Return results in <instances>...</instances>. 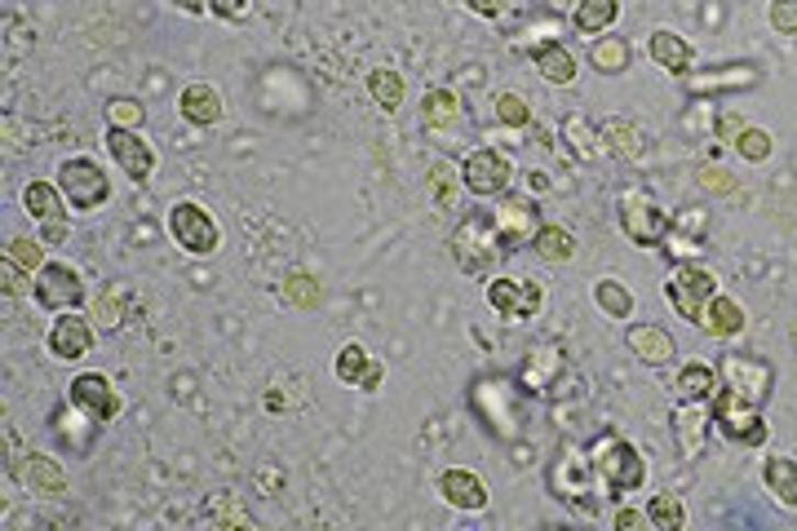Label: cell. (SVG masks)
<instances>
[{
	"label": "cell",
	"mask_w": 797,
	"mask_h": 531,
	"mask_svg": "<svg viewBox=\"0 0 797 531\" xmlns=\"http://www.w3.org/2000/svg\"><path fill=\"white\" fill-rule=\"evenodd\" d=\"M447 248H452V257H456V266L465 275H492L501 266V257L510 253V244L501 240V231L492 222V209L488 213H465L456 222Z\"/></svg>",
	"instance_id": "cell-1"
},
{
	"label": "cell",
	"mask_w": 797,
	"mask_h": 531,
	"mask_svg": "<svg viewBox=\"0 0 797 531\" xmlns=\"http://www.w3.org/2000/svg\"><path fill=\"white\" fill-rule=\"evenodd\" d=\"M589 456H594V474L602 478V487H607L611 496L638 491V487H643V478H647L643 452H638L629 439H620L616 430H607V434L589 447Z\"/></svg>",
	"instance_id": "cell-2"
},
{
	"label": "cell",
	"mask_w": 797,
	"mask_h": 531,
	"mask_svg": "<svg viewBox=\"0 0 797 531\" xmlns=\"http://www.w3.org/2000/svg\"><path fill=\"white\" fill-rule=\"evenodd\" d=\"M514 182V164L506 151L497 146H474L465 159H461V187L474 196V200H497L506 196Z\"/></svg>",
	"instance_id": "cell-3"
},
{
	"label": "cell",
	"mask_w": 797,
	"mask_h": 531,
	"mask_svg": "<svg viewBox=\"0 0 797 531\" xmlns=\"http://www.w3.org/2000/svg\"><path fill=\"white\" fill-rule=\"evenodd\" d=\"M488 306L506 319V323H523V319H536L541 314V306H545V292H541V284L536 279H528V275H497V279H488Z\"/></svg>",
	"instance_id": "cell-4"
},
{
	"label": "cell",
	"mask_w": 797,
	"mask_h": 531,
	"mask_svg": "<svg viewBox=\"0 0 797 531\" xmlns=\"http://www.w3.org/2000/svg\"><path fill=\"white\" fill-rule=\"evenodd\" d=\"M669 226H674L669 213L647 191H629L624 196V204H620V231H624V240H633L638 248H656V244H665Z\"/></svg>",
	"instance_id": "cell-5"
},
{
	"label": "cell",
	"mask_w": 797,
	"mask_h": 531,
	"mask_svg": "<svg viewBox=\"0 0 797 531\" xmlns=\"http://www.w3.org/2000/svg\"><path fill=\"white\" fill-rule=\"evenodd\" d=\"M718 377H722V390H727V395H735V399H744V403H753V408L766 403L771 381H775L771 364H766V359H753V354H722Z\"/></svg>",
	"instance_id": "cell-6"
},
{
	"label": "cell",
	"mask_w": 797,
	"mask_h": 531,
	"mask_svg": "<svg viewBox=\"0 0 797 531\" xmlns=\"http://www.w3.org/2000/svg\"><path fill=\"white\" fill-rule=\"evenodd\" d=\"M169 235L178 240V248H187L196 257H209L222 244V231H218L213 213L204 204H196V200H178L169 209Z\"/></svg>",
	"instance_id": "cell-7"
},
{
	"label": "cell",
	"mask_w": 797,
	"mask_h": 531,
	"mask_svg": "<svg viewBox=\"0 0 797 531\" xmlns=\"http://www.w3.org/2000/svg\"><path fill=\"white\" fill-rule=\"evenodd\" d=\"M713 292H718V275L705 270L700 262H678L674 275H669V284H665V297H669V306L683 319H700Z\"/></svg>",
	"instance_id": "cell-8"
},
{
	"label": "cell",
	"mask_w": 797,
	"mask_h": 531,
	"mask_svg": "<svg viewBox=\"0 0 797 531\" xmlns=\"http://www.w3.org/2000/svg\"><path fill=\"white\" fill-rule=\"evenodd\" d=\"M67 403L89 421V425H107L124 412V399L120 390L102 377V373H80L71 386H67Z\"/></svg>",
	"instance_id": "cell-9"
},
{
	"label": "cell",
	"mask_w": 797,
	"mask_h": 531,
	"mask_svg": "<svg viewBox=\"0 0 797 531\" xmlns=\"http://www.w3.org/2000/svg\"><path fill=\"white\" fill-rule=\"evenodd\" d=\"M58 187H63V196L71 200V209H80V213H89V209L107 204V196H111L107 173H102L89 155L63 159V168H58Z\"/></svg>",
	"instance_id": "cell-10"
},
{
	"label": "cell",
	"mask_w": 797,
	"mask_h": 531,
	"mask_svg": "<svg viewBox=\"0 0 797 531\" xmlns=\"http://www.w3.org/2000/svg\"><path fill=\"white\" fill-rule=\"evenodd\" d=\"M713 421H718V430H722L731 443H744V447L766 443V421H762V408H753V403H744V399L727 395L722 386L713 390Z\"/></svg>",
	"instance_id": "cell-11"
},
{
	"label": "cell",
	"mask_w": 797,
	"mask_h": 531,
	"mask_svg": "<svg viewBox=\"0 0 797 531\" xmlns=\"http://www.w3.org/2000/svg\"><path fill=\"white\" fill-rule=\"evenodd\" d=\"M589 483H594V456L576 443H567L558 452V461L550 465V491L558 500H572V505H585L589 496Z\"/></svg>",
	"instance_id": "cell-12"
},
{
	"label": "cell",
	"mask_w": 797,
	"mask_h": 531,
	"mask_svg": "<svg viewBox=\"0 0 797 531\" xmlns=\"http://www.w3.org/2000/svg\"><path fill=\"white\" fill-rule=\"evenodd\" d=\"M93 341H98V328L80 310H58V319L49 323V354L63 364H76L85 354H93Z\"/></svg>",
	"instance_id": "cell-13"
},
{
	"label": "cell",
	"mask_w": 797,
	"mask_h": 531,
	"mask_svg": "<svg viewBox=\"0 0 797 531\" xmlns=\"http://www.w3.org/2000/svg\"><path fill=\"white\" fill-rule=\"evenodd\" d=\"M45 310H76L85 301V279L76 266L67 262H45L36 270V292H32Z\"/></svg>",
	"instance_id": "cell-14"
},
{
	"label": "cell",
	"mask_w": 797,
	"mask_h": 531,
	"mask_svg": "<svg viewBox=\"0 0 797 531\" xmlns=\"http://www.w3.org/2000/svg\"><path fill=\"white\" fill-rule=\"evenodd\" d=\"M107 155L124 168V177H133V182H146V177L155 173V151H151V142H142L137 129L111 124L107 129Z\"/></svg>",
	"instance_id": "cell-15"
},
{
	"label": "cell",
	"mask_w": 797,
	"mask_h": 531,
	"mask_svg": "<svg viewBox=\"0 0 797 531\" xmlns=\"http://www.w3.org/2000/svg\"><path fill=\"white\" fill-rule=\"evenodd\" d=\"M709 425H713V412L705 408V399H683L674 408V439H678L683 461H700V452L709 443Z\"/></svg>",
	"instance_id": "cell-16"
},
{
	"label": "cell",
	"mask_w": 797,
	"mask_h": 531,
	"mask_svg": "<svg viewBox=\"0 0 797 531\" xmlns=\"http://www.w3.org/2000/svg\"><path fill=\"white\" fill-rule=\"evenodd\" d=\"M14 469H19L23 487L36 491V496H45V500L67 496V469H63L58 456H49V452H27L23 465H14Z\"/></svg>",
	"instance_id": "cell-17"
},
{
	"label": "cell",
	"mask_w": 797,
	"mask_h": 531,
	"mask_svg": "<svg viewBox=\"0 0 797 531\" xmlns=\"http://www.w3.org/2000/svg\"><path fill=\"white\" fill-rule=\"evenodd\" d=\"M624 345H629V354H638V359H643L647 368H665L674 354H678L669 328H661V323H629V328H624Z\"/></svg>",
	"instance_id": "cell-18"
},
{
	"label": "cell",
	"mask_w": 797,
	"mask_h": 531,
	"mask_svg": "<svg viewBox=\"0 0 797 531\" xmlns=\"http://www.w3.org/2000/svg\"><path fill=\"white\" fill-rule=\"evenodd\" d=\"M333 373H337V381H346V386H355V390H377L381 377H386L381 359H373V354H368L359 341H351V345L337 350Z\"/></svg>",
	"instance_id": "cell-19"
},
{
	"label": "cell",
	"mask_w": 797,
	"mask_h": 531,
	"mask_svg": "<svg viewBox=\"0 0 797 531\" xmlns=\"http://www.w3.org/2000/svg\"><path fill=\"white\" fill-rule=\"evenodd\" d=\"M558 373H563V350L550 345V341H536V345L528 350L523 368H519V386L532 390V395H545V390L554 386Z\"/></svg>",
	"instance_id": "cell-20"
},
{
	"label": "cell",
	"mask_w": 797,
	"mask_h": 531,
	"mask_svg": "<svg viewBox=\"0 0 797 531\" xmlns=\"http://www.w3.org/2000/svg\"><path fill=\"white\" fill-rule=\"evenodd\" d=\"M492 222H497V231H501V240H506L510 248L532 244V235L541 231V218H536V209H532L528 200H501V204L492 209Z\"/></svg>",
	"instance_id": "cell-21"
},
{
	"label": "cell",
	"mask_w": 797,
	"mask_h": 531,
	"mask_svg": "<svg viewBox=\"0 0 797 531\" xmlns=\"http://www.w3.org/2000/svg\"><path fill=\"white\" fill-rule=\"evenodd\" d=\"M683 80L691 93H722V89H753L762 80V71L753 63H735V67H713V71H687Z\"/></svg>",
	"instance_id": "cell-22"
},
{
	"label": "cell",
	"mask_w": 797,
	"mask_h": 531,
	"mask_svg": "<svg viewBox=\"0 0 797 531\" xmlns=\"http://www.w3.org/2000/svg\"><path fill=\"white\" fill-rule=\"evenodd\" d=\"M700 323V332L705 336H713V341H727V336H740L744 332V306L735 301V297H727V292H713L709 297V306H705V314L696 319Z\"/></svg>",
	"instance_id": "cell-23"
},
{
	"label": "cell",
	"mask_w": 797,
	"mask_h": 531,
	"mask_svg": "<svg viewBox=\"0 0 797 531\" xmlns=\"http://www.w3.org/2000/svg\"><path fill=\"white\" fill-rule=\"evenodd\" d=\"M439 496L452 509H484L488 505V483L474 469H443L439 474Z\"/></svg>",
	"instance_id": "cell-24"
},
{
	"label": "cell",
	"mask_w": 797,
	"mask_h": 531,
	"mask_svg": "<svg viewBox=\"0 0 797 531\" xmlns=\"http://www.w3.org/2000/svg\"><path fill=\"white\" fill-rule=\"evenodd\" d=\"M222 93L209 85V80H196V85H187L182 89V98H178V111H182V120L187 124H196V129H204V124H218L222 120Z\"/></svg>",
	"instance_id": "cell-25"
},
{
	"label": "cell",
	"mask_w": 797,
	"mask_h": 531,
	"mask_svg": "<svg viewBox=\"0 0 797 531\" xmlns=\"http://www.w3.org/2000/svg\"><path fill=\"white\" fill-rule=\"evenodd\" d=\"M647 54H652V63H656L661 71H669V76H687V71H691V45H687L678 32H669V27H656V32L647 36Z\"/></svg>",
	"instance_id": "cell-26"
},
{
	"label": "cell",
	"mask_w": 797,
	"mask_h": 531,
	"mask_svg": "<svg viewBox=\"0 0 797 531\" xmlns=\"http://www.w3.org/2000/svg\"><path fill=\"white\" fill-rule=\"evenodd\" d=\"M532 63H536V71L550 80V85H572L576 80V58H572V49L567 45H558V41H541V45H532Z\"/></svg>",
	"instance_id": "cell-27"
},
{
	"label": "cell",
	"mask_w": 797,
	"mask_h": 531,
	"mask_svg": "<svg viewBox=\"0 0 797 531\" xmlns=\"http://www.w3.org/2000/svg\"><path fill=\"white\" fill-rule=\"evenodd\" d=\"M762 483H766V491H771L784 509H797V461H793V456H784V452L766 456Z\"/></svg>",
	"instance_id": "cell-28"
},
{
	"label": "cell",
	"mask_w": 797,
	"mask_h": 531,
	"mask_svg": "<svg viewBox=\"0 0 797 531\" xmlns=\"http://www.w3.org/2000/svg\"><path fill=\"white\" fill-rule=\"evenodd\" d=\"M620 19V0H576L572 10V32L580 36H602Z\"/></svg>",
	"instance_id": "cell-29"
},
{
	"label": "cell",
	"mask_w": 797,
	"mask_h": 531,
	"mask_svg": "<svg viewBox=\"0 0 797 531\" xmlns=\"http://www.w3.org/2000/svg\"><path fill=\"white\" fill-rule=\"evenodd\" d=\"M63 200H67V196H63V187L45 182V177H36V182H27V187H23V209H27V218H36V222L67 218Z\"/></svg>",
	"instance_id": "cell-30"
},
{
	"label": "cell",
	"mask_w": 797,
	"mask_h": 531,
	"mask_svg": "<svg viewBox=\"0 0 797 531\" xmlns=\"http://www.w3.org/2000/svg\"><path fill=\"white\" fill-rule=\"evenodd\" d=\"M532 248H536V257H541V262L563 266V262H572V257H576V235H572L567 226L541 222V231L532 235Z\"/></svg>",
	"instance_id": "cell-31"
},
{
	"label": "cell",
	"mask_w": 797,
	"mask_h": 531,
	"mask_svg": "<svg viewBox=\"0 0 797 531\" xmlns=\"http://www.w3.org/2000/svg\"><path fill=\"white\" fill-rule=\"evenodd\" d=\"M368 93H373V102L381 111L395 115L403 107V98H408V85H403V76L395 67H377V71H368Z\"/></svg>",
	"instance_id": "cell-32"
},
{
	"label": "cell",
	"mask_w": 797,
	"mask_h": 531,
	"mask_svg": "<svg viewBox=\"0 0 797 531\" xmlns=\"http://www.w3.org/2000/svg\"><path fill=\"white\" fill-rule=\"evenodd\" d=\"M589 67L602 71V76H620V71L629 67V45H624V36H598V41L589 45Z\"/></svg>",
	"instance_id": "cell-33"
},
{
	"label": "cell",
	"mask_w": 797,
	"mask_h": 531,
	"mask_svg": "<svg viewBox=\"0 0 797 531\" xmlns=\"http://www.w3.org/2000/svg\"><path fill=\"white\" fill-rule=\"evenodd\" d=\"M594 301H598V310L607 314V319H629L633 314V292L620 284V279H598L594 284Z\"/></svg>",
	"instance_id": "cell-34"
},
{
	"label": "cell",
	"mask_w": 797,
	"mask_h": 531,
	"mask_svg": "<svg viewBox=\"0 0 797 531\" xmlns=\"http://www.w3.org/2000/svg\"><path fill=\"white\" fill-rule=\"evenodd\" d=\"M647 522H652L656 531H683V527H687V509H683V500H678L674 491H656V496L647 500Z\"/></svg>",
	"instance_id": "cell-35"
},
{
	"label": "cell",
	"mask_w": 797,
	"mask_h": 531,
	"mask_svg": "<svg viewBox=\"0 0 797 531\" xmlns=\"http://www.w3.org/2000/svg\"><path fill=\"white\" fill-rule=\"evenodd\" d=\"M602 142L616 151V155H624V159H633V155H643V129H638L633 120H607L602 124Z\"/></svg>",
	"instance_id": "cell-36"
},
{
	"label": "cell",
	"mask_w": 797,
	"mask_h": 531,
	"mask_svg": "<svg viewBox=\"0 0 797 531\" xmlns=\"http://www.w3.org/2000/svg\"><path fill=\"white\" fill-rule=\"evenodd\" d=\"M421 115H425V124H430V129H439V124H456V120H461V98H456L452 89H430V93L421 98Z\"/></svg>",
	"instance_id": "cell-37"
},
{
	"label": "cell",
	"mask_w": 797,
	"mask_h": 531,
	"mask_svg": "<svg viewBox=\"0 0 797 531\" xmlns=\"http://www.w3.org/2000/svg\"><path fill=\"white\" fill-rule=\"evenodd\" d=\"M674 390H678L683 399H713V390H718V373H713L709 364H687V368L678 373Z\"/></svg>",
	"instance_id": "cell-38"
},
{
	"label": "cell",
	"mask_w": 797,
	"mask_h": 531,
	"mask_svg": "<svg viewBox=\"0 0 797 531\" xmlns=\"http://www.w3.org/2000/svg\"><path fill=\"white\" fill-rule=\"evenodd\" d=\"M0 292H5L10 301L27 297V292H36V275L27 266H19L14 257H5V262H0Z\"/></svg>",
	"instance_id": "cell-39"
},
{
	"label": "cell",
	"mask_w": 797,
	"mask_h": 531,
	"mask_svg": "<svg viewBox=\"0 0 797 531\" xmlns=\"http://www.w3.org/2000/svg\"><path fill=\"white\" fill-rule=\"evenodd\" d=\"M124 301H129L124 284H111V288L93 301V319H98L102 328H120V319H124Z\"/></svg>",
	"instance_id": "cell-40"
},
{
	"label": "cell",
	"mask_w": 797,
	"mask_h": 531,
	"mask_svg": "<svg viewBox=\"0 0 797 531\" xmlns=\"http://www.w3.org/2000/svg\"><path fill=\"white\" fill-rule=\"evenodd\" d=\"M5 257H14L19 266H27L32 275L45 266V244H41V235L36 240H27V235H14L10 244H5Z\"/></svg>",
	"instance_id": "cell-41"
},
{
	"label": "cell",
	"mask_w": 797,
	"mask_h": 531,
	"mask_svg": "<svg viewBox=\"0 0 797 531\" xmlns=\"http://www.w3.org/2000/svg\"><path fill=\"white\" fill-rule=\"evenodd\" d=\"M735 151H740L749 164H762V159L775 151V137H771L766 129H744V133L735 137Z\"/></svg>",
	"instance_id": "cell-42"
},
{
	"label": "cell",
	"mask_w": 797,
	"mask_h": 531,
	"mask_svg": "<svg viewBox=\"0 0 797 531\" xmlns=\"http://www.w3.org/2000/svg\"><path fill=\"white\" fill-rule=\"evenodd\" d=\"M107 120L120 124V129H142L146 107H142L137 98H111V102H107Z\"/></svg>",
	"instance_id": "cell-43"
},
{
	"label": "cell",
	"mask_w": 797,
	"mask_h": 531,
	"mask_svg": "<svg viewBox=\"0 0 797 531\" xmlns=\"http://www.w3.org/2000/svg\"><path fill=\"white\" fill-rule=\"evenodd\" d=\"M497 120L510 124V129H528L532 124V111L519 93H497Z\"/></svg>",
	"instance_id": "cell-44"
},
{
	"label": "cell",
	"mask_w": 797,
	"mask_h": 531,
	"mask_svg": "<svg viewBox=\"0 0 797 531\" xmlns=\"http://www.w3.org/2000/svg\"><path fill=\"white\" fill-rule=\"evenodd\" d=\"M452 191H456V168H452L447 159L430 164V196H434L439 204H447V200H452Z\"/></svg>",
	"instance_id": "cell-45"
},
{
	"label": "cell",
	"mask_w": 797,
	"mask_h": 531,
	"mask_svg": "<svg viewBox=\"0 0 797 531\" xmlns=\"http://www.w3.org/2000/svg\"><path fill=\"white\" fill-rule=\"evenodd\" d=\"M665 244H669V248H665V253H669V257H678V262H696V257H700V253H705V244H700V240H696V235H691V240H687V231H678V226H669V235H665Z\"/></svg>",
	"instance_id": "cell-46"
},
{
	"label": "cell",
	"mask_w": 797,
	"mask_h": 531,
	"mask_svg": "<svg viewBox=\"0 0 797 531\" xmlns=\"http://www.w3.org/2000/svg\"><path fill=\"white\" fill-rule=\"evenodd\" d=\"M771 27L779 36H797V0H771Z\"/></svg>",
	"instance_id": "cell-47"
},
{
	"label": "cell",
	"mask_w": 797,
	"mask_h": 531,
	"mask_svg": "<svg viewBox=\"0 0 797 531\" xmlns=\"http://www.w3.org/2000/svg\"><path fill=\"white\" fill-rule=\"evenodd\" d=\"M288 301H292V306H314V301H319L314 279L301 275V270H292V275H288Z\"/></svg>",
	"instance_id": "cell-48"
},
{
	"label": "cell",
	"mask_w": 797,
	"mask_h": 531,
	"mask_svg": "<svg viewBox=\"0 0 797 531\" xmlns=\"http://www.w3.org/2000/svg\"><path fill=\"white\" fill-rule=\"evenodd\" d=\"M700 187L713 191V196H731L735 191V177L722 173V168H700Z\"/></svg>",
	"instance_id": "cell-49"
},
{
	"label": "cell",
	"mask_w": 797,
	"mask_h": 531,
	"mask_svg": "<svg viewBox=\"0 0 797 531\" xmlns=\"http://www.w3.org/2000/svg\"><path fill=\"white\" fill-rule=\"evenodd\" d=\"M563 129L576 137V151H580V155H594V151H598V146H594L598 137H594V129H585V124H580V115H567V120H563Z\"/></svg>",
	"instance_id": "cell-50"
},
{
	"label": "cell",
	"mask_w": 797,
	"mask_h": 531,
	"mask_svg": "<svg viewBox=\"0 0 797 531\" xmlns=\"http://www.w3.org/2000/svg\"><path fill=\"white\" fill-rule=\"evenodd\" d=\"M67 235H71L67 218H49V222H41V244H45V248H58V244H67Z\"/></svg>",
	"instance_id": "cell-51"
},
{
	"label": "cell",
	"mask_w": 797,
	"mask_h": 531,
	"mask_svg": "<svg viewBox=\"0 0 797 531\" xmlns=\"http://www.w3.org/2000/svg\"><path fill=\"white\" fill-rule=\"evenodd\" d=\"M465 10L469 14H484V19H497L510 10V0H465Z\"/></svg>",
	"instance_id": "cell-52"
},
{
	"label": "cell",
	"mask_w": 797,
	"mask_h": 531,
	"mask_svg": "<svg viewBox=\"0 0 797 531\" xmlns=\"http://www.w3.org/2000/svg\"><path fill=\"white\" fill-rule=\"evenodd\" d=\"M209 10H213L218 19H240V14L248 10V0H209Z\"/></svg>",
	"instance_id": "cell-53"
},
{
	"label": "cell",
	"mask_w": 797,
	"mask_h": 531,
	"mask_svg": "<svg viewBox=\"0 0 797 531\" xmlns=\"http://www.w3.org/2000/svg\"><path fill=\"white\" fill-rule=\"evenodd\" d=\"M740 133H744V120H740V115H722V120H718V137H727V142H735V137H740Z\"/></svg>",
	"instance_id": "cell-54"
},
{
	"label": "cell",
	"mask_w": 797,
	"mask_h": 531,
	"mask_svg": "<svg viewBox=\"0 0 797 531\" xmlns=\"http://www.w3.org/2000/svg\"><path fill=\"white\" fill-rule=\"evenodd\" d=\"M643 522H647V513H638V509H616V527H624V531H629V527H643Z\"/></svg>",
	"instance_id": "cell-55"
},
{
	"label": "cell",
	"mask_w": 797,
	"mask_h": 531,
	"mask_svg": "<svg viewBox=\"0 0 797 531\" xmlns=\"http://www.w3.org/2000/svg\"><path fill=\"white\" fill-rule=\"evenodd\" d=\"M174 5H178L182 14H204V10H209V0H174Z\"/></svg>",
	"instance_id": "cell-56"
},
{
	"label": "cell",
	"mask_w": 797,
	"mask_h": 531,
	"mask_svg": "<svg viewBox=\"0 0 797 531\" xmlns=\"http://www.w3.org/2000/svg\"><path fill=\"white\" fill-rule=\"evenodd\" d=\"M554 10H576V0H550Z\"/></svg>",
	"instance_id": "cell-57"
},
{
	"label": "cell",
	"mask_w": 797,
	"mask_h": 531,
	"mask_svg": "<svg viewBox=\"0 0 797 531\" xmlns=\"http://www.w3.org/2000/svg\"><path fill=\"white\" fill-rule=\"evenodd\" d=\"M793 341H797V328H793Z\"/></svg>",
	"instance_id": "cell-58"
}]
</instances>
